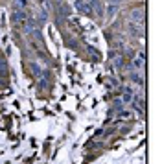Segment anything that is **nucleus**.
Segmentation results:
<instances>
[{
	"mask_svg": "<svg viewBox=\"0 0 162 164\" xmlns=\"http://www.w3.org/2000/svg\"><path fill=\"white\" fill-rule=\"evenodd\" d=\"M74 6H76V9H79L83 15H92V7L85 0H74Z\"/></svg>",
	"mask_w": 162,
	"mask_h": 164,
	"instance_id": "f257e3e1",
	"label": "nucleus"
},
{
	"mask_svg": "<svg viewBox=\"0 0 162 164\" xmlns=\"http://www.w3.org/2000/svg\"><path fill=\"white\" fill-rule=\"evenodd\" d=\"M11 19H13V22H17V24H22V22L26 21V11H24V9H17V11L11 15Z\"/></svg>",
	"mask_w": 162,
	"mask_h": 164,
	"instance_id": "f03ea898",
	"label": "nucleus"
},
{
	"mask_svg": "<svg viewBox=\"0 0 162 164\" xmlns=\"http://www.w3.org/2000/svg\"><path fill=\"white\" fill-rule=\"evenodd\" d=\"M31 70H33V76H35V78H42V70H40V66L37 63H31Z\"/></svg>",
	"mask_w": 162,
	"mask_h": 164,
	"instance_id": "7ed1b4c3",
	"label": "nucleus"
},
{
	"mask_svg": "<svg viewBox=\"0 0 162 164\" xmlns=\"http://www.w3.org/2000/svg\"><path fill=\"white\" fill-rule=\"evenodd\" d=\"M116 9H118V6H116V4H111V6L107 7V17H112V15L116 13Z\"/></svg>",
	"mask_w": 162,
	"mask_h": 164,
	"instance_id": "20e7f679",
	"label": "nucleus"
},
{
	"mask_svg": "<svg viewBox=\"0 0 162 164\" xmlns=\"http://www.w3.org/2000/svg\"><path fill=\"white\" fill-rule=\"evenodd\" d=\"M131 15H133V19H138V21H140V19H142V11H140V9H136V11H133Z\"/></svg>",
	"mask_w": 162,
	"mask_h": 164,
	"instance_id": "39448f33",
	"label": "nucleus"
},
{
	"mask_svg": "<svg viewBox=\"0 0 162 164\" xmlns=\"http://www.w3.org/2000/svg\"><path fill=\"white\" fill-rule=\"evenodd\" d=\"M15 6H19V9H24V6H26V0H15Z\"/></svg>",
	"mask_w": 162,
	"mask_h": 164,
	"instance_id": "423d86ee",
	"label": "nucleus"
},
{
	"mask_svg": "<svg viewBox=\"0 0 162 164\" xmlns=\"http://www.w3.org/2000/svg\"><path fill=\"white\" fill-rule=\"evenodd\" d=\"M131 98H133V96H131V92H127V90H125V96H123V102L127 103V102H131Z\"/></svg>",
	"mask_w": 162,
	"mask_h": 164,
	"instance_id": "0eeeda50",
	"label": "nucleus"
},
{
	"mask_svg": "<svg viewBox=\"0 0 162 164\" xmlns=\"http://www.w3.org/2000/svg\"><path fill=\"white\" fill-rule=\"evenodd\" d=\"M133 65H135L136 68H140V66H142V59H135V61H133Z\"/></svg>",
	"mask_w": 162,
	"mask_h": 164,
	"instance_id": "6e6552de",
	"label": "nucleus"
},
{
	"mask_svg": "<svg viewBox=\"0 0 162 164\" xmlns=\"http://www.w3.org/2000/svg\"><path fill=\"white\" fill-rule=\"evenodd\" d=\"M114 65H116V66H122V65H123V59H122V57H118V59L114 61Z\"/></svg>",
	"mask_w": 162,
	"mask_h": 164,
	"instance_id": "1a4fd4ad",
	"label": "nucleus"
},
{
	"mask_svg": "<svg viewBox=\"0 0 162 164\" xmlns=\"http://www.w3.org/2000/svg\"><path fill=\"white\" fill-rule=\"evenodd\" d=\"M118 2H122V0H111V4H116V6H118Z\"/></svg>",
	"mask_w": 162,
	"mask_h": 164,
	"instance_id": "9d476101",
	"label": "nucleus"
}]
</instances>
